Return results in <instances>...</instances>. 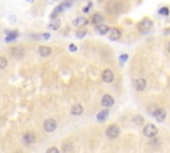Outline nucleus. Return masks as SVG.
<instances>
[{"mask_svg":"<svg viewBox=\"0 0 170 153\" xmlns=\"http://www.w3.org/2000/svg\"><path fill=\"white\" fill-rule=\"evenodd\" d=\"M56 2H57V0H56Z\"/></svg>","mask_w":170,"mask_h":153,"instance_id":"nucleus-35","label":"nucleus"},{"mask_svg":"<svg viewBox=\"0 0 170 153\" xmlns=\"http://www.w3.org/2000/svg\"><path fill=\"white\" fill-rule=\"evenodd\" d=\"M106 136H108L109 138H112V140L117 138L120 136V128L117 125H114V124L109 125L108 128H106Z\"/></svg>","mask_w":170,"mask_h":153,"instance_id":"nucleus-3","label":"nucleus"},{"mask_svg":"<svg viewBox=\"0 0 170 153\" xmlns=\"http://www.w3.org/2000/svg\"><path fill=\"white\" fill-rule=\"evenodd\" d=\"M102 21H104V16H102L101 13H95V15L92 16V19H91V23L92 24H95V25L101 24Z\"/></svg>","mask_w":170,"mask_h":153,"instance_id":"nucleus-13","label":"nucleus"},{"mask_svg":"<svg viewBox=\"0 0 170 153\" xmlns=\"http://www.w3.org/2000/svg\"><path fill=\"white\" fill-rule=\"evenodd\" d=\"M121 36H122V32H121V29H120V28H112V29H109V39L113 40V41L118 40Z\"/></svg>","mask_w":170,"mask_h":153,"instance_id":"nucleus-11","label":"nucleus"},{"mask_svg":"<svg viewBox=\"0 0 170 153\" xmlns=\"http://www.w3.org/2000/svg\"><path fill=\"white\" fill-rule=\"evenodd\" d=\"M157 132H158V129L154 124H148V125H145V128H144V136H146V137H149V138L156 137Z\"/></svg>","mask_w":170,"mask_h":153,"instance_id":"nucleus-4","label":"nucleus"},{"mask_svg":"<svg viewBox=\"0 0 170 153\" xmlns=\"http://www.w3.org/2000/svg\"><path fill=\"white\" fill-rule=\"evenodd\" d=\"M108 116H109V111H108V108H105L104 111H101L97 115V121L98 122H104L106 119H108Z\"/></svg>","mask_w":170,"mask_h":153,"instance_id":"nucleus-15","label":"nucleus"},{"mask_svg":"<svg viewBox=\"0 0 170 153\" xmlns=\"http://www.w3.org/2000/svg\"><path fill=\"white\" fill-rule=\"evenodd\" d=\"M133 86H134V89H136V91H138V92L145 91V89H146V80L144 77L136 79L134 81H133Z\"/></svg>","mask_w":170,"mask_h":153,"instance_id":"nucleus-5","label":"nucleus"},{"mask_svg":"<svg viewBox=\"0 0 170 153\" xmlns=\"http://www.w3.org/2000/svg\"><path fill=\"white\" fill-rule=\"evenodd\" d=\"M152 27H153V21L150 19H144L142 20V21H140V24H138V29H140V32L141 33H148L149 31H150L152 29Z\"/></svg>","mask_w":170,"mask_h":153,"instance_id":"nucleus-1","label":"nucleus"},{"mask_svg":"<svg viewBox=\"0 0 170 153\" xmlns=\"http://www.w3.org/2000/svg\"><path fill=\"white\" fill-rule=\"evenodd\" d=\"M11 53L15 59H23L25 52H24V48H23V47H13L11 49Z\"/></svg>","mask_w":170,"mask_h":153,"instance_id":"nucleus-9","label":"nucleus"},{"mask_svg":"<svg viewBox=\"0 0 170 153\" xmlns=\"http://www.w3.org/2000/svg\"><path fill=\"white\" fill-rule=\"evenodd\" d=\"M43 39H44V40H48L49 37H51V35H49V33H43Z\"/></svg>","mask_w":170,"mask_h":153,"instance_id":"nucleus-30","label":"nucleus"},{"mask_svg":"<svg viewBox=\"0 0 170 153\" xmlns=\"http://www.w3.org/2000/svg\"><path fill=\"white\" fill-rule=\"evenodd\" d=\"M166 49H168V52L170 53V41L168 43V47H166Z\"/></svg>","mask_w":170,"mask_h":153,"instance_id":"nucleus-32","label":"nucleus"},{"mask_svg":"<svg viewBox=\"0 0 170 153\" xmlns=\"http://www.w3.org/2000/svg\"><path fill=\"white\" fill-rule=\"evenodd\" d=\"M27 2H35V0H27Z\"/></svg>","mask_w":170,"mask_h":153,"instance_id":"nucleus-33","label":"nucleus"},{"mask_svg":"<svg viewBox=\"0 0 170 153\" xmlns=\"http://www.w3.org/2000/svg\"><path fill=\"white\" fill-rule=\"evenodd\" d=\"M96 28H97V32L100 33V35H106V33H109V27L102 24V23L98 25H96Z\"/></svg>","mask_w":170,"mask_h":153,"instance_id":"nucleus-18","label":"nucleus"},{"mask_svg":"<svg viewBox=\"0 0 170 153\" xmlns=\"http://www.w3.org/2000/svg\"><path fill=\"white\" fill-rule=\"evenodd\" d=\"M36 140V136L33 132H25L24 135H23V142H24L25 145H32L33 142H35Z\"/></svg>","mask_w":170,"mask_h":153,"instance_id":"nucleus-7","label":"nucleus"},{"mask_svg":"<svg viewBox=\"0 0 170 153\" xmlns=\"http://www.w3.org/2000/svg\"><path fill=\"white\" fill-rule=\"evenodd\" d=\"M98 2H102V0H98Z\"/></svg>","mask_w":170,"mask_h":153,"instance_id":"nucleus-34","label":"nucleus"},{"mask_svg":"<svg viewBox=\"0 0 170 153\" xmlns=\"http://www.w3.org/2000/svg\"><path fill=\"white\" fill-rule=\"evenodd\" d=\"M128 57H129V56L126 55V53H124V55H121V56H120V61H121V63H125L126 60H128Z\"/></svg>","mask_w":170,"mask_h":153,"instance_id":"nucleus-27","label":"nucleus"},{"mask_svg":"<svg viewBox=\"0 0 170 153\" xmlns=\"http://www.w3.org/2000/svg\"><path fill=\"white\" fill-rule=\"evenodd\" d=\"M18 36H19V32L18 31H8V32H7V36H5V41L7 43L13 41V40H16Z\"/></svg>","mask_w":170,"mask_h":153,"instance_id":"nucleus-17","label":"nucleus"},{"mask_svg":"<svg viewBox=\"0 0 170 153\" xmlns=\"http://www.w3.org/2000/svg\"><path fill=\"white\" fill-rule=\"evenodd\" d=\"M144 117H142V116H134V117H133V122H134L136 125H142L144 124Z\"/></svg>","mask_w":170,"mask_h":153,"instance_id":"nucleus-20","label":"nucleus"},{"mask_svg":"<svg viewBox=\"0 0 170 153\" xmlns=\"http://www.w3.org/2000/svg\"><path fill=\"white\" fill-rule=\"evenodd\" d=\"M85 35H86V31H85V29H81V31H79L77 33H76V36H77V39H82Z\"/></svg>","mask_w":170,"mask_h":153,"instance_id":"nucleus-25","label":"nucleus"},{"mask_svg":"<svg viewBox=\"0 0 170 153\" xmlns=\"http://www.w3.org/2000/svg\"><path fill=\"white\" fill-rule=\"evenodd\" d=\"M63 151H64V152H71V151H73V146L71 144H64V146H63Z\"/></svg>","mask_w":170,"mask_h":153,"instance_id":"nucleus-24","label":"nucleus"},{"mask_svg":"<svg viewBox=\"0 0 170 153\" xmlns=\"http://www.w3.org/2000/svg\"><path fill=\"white\" fill-rule=\"evenodd\" d=\"M82 112H84V108H82L81 104H75L71 108V113L73 116H80V115H82Z\"/></svg>","mask_w":170,"mask_h":153,"instance_id":"nucleus-12","label":"nucleus"},{"mask_svg":"<svg viewBox=\"0 0 170 153\" xmlns=\"http://www.w3.org/2000/svg\"><path fill=\"white\" fill-rule=\"evenodd\" d=\"M91 8H92V3H88V5H86L85 8H84V12H88Z\"/></svg>","mask_w":170,"mask_h":153,"instance_id":"nucleus-28","label":"nucleus"},{"mask_svg":"<svg viewBox=\"0 0 170 153\" xmlns=\"http://www.w3.org/2000/svg\"><path fill=\"white\" fill-rule=\"evenodd\" d=\"M153 116H154V119L157 120L158 122H164L165 119H166V111L162 108H157L154 112H153Z\"/></svg>","mask_w":170,"mask_h":153,"instance_id":"nucleus-6","label":"nucleus"},{"mask_svg":"<svg viewBox=\"0 0 170 153\" xmlns=\"http://www.w3.org/2000/svg\"><path fill=\"white\" fill-rule=\"evenodd\" d=\"M101 79H102V81H105V83H112L113 80H114V73H113L111 69H105V71L101 73Z\"/></svg>","mask_w":170,"mask_h":153,"instance_id":"nucleus-8","label":"nucleus"},{"mask_svg":"<svg viewBox=\"0 0 170 153\" xmlns=\"http://www.w3.org/2000/svg\"><path fill=\"white\" fill-rule=\"evenodd\" d=\"M44 131L48 132V133H52L56 131V128H57V121H56L55 119H47L44 121Z\"/></svg>","mask_w":170,"mask_h":153,"instance_id":"nucleus-2","label":"nucleus"},{"mask_svg":"<svg viewBox=\"0 0 170 153\" xmlns=\"http://www.w3.org/2000/svg\"><path fill=\"white\" fill-rule=\"evenodd\" d=\"M52 52V49L49 48V47H45V45H41L39 48V55L41 56V57H47V56H49Z\"/></svg>","mask_w":170,"mask_h":153,"instance_id":"nucleus-14","label":"nucleus"},{"mask_svg":"<svg viewBox=\"0 0 170 153\" xmlns=\"http://www.w3.org/2000/svg\"><path fill=\"white\" fill-rule=\"evenodd\" d=\"M49 28L51 29H59L60 28V20H55V21H52L51 24H49Z\"/></svg>","mask_w":170,"mask_h":153,"instance_id":"nucleus-22","label":"nucleus"},{"mask_svg":"<svg viewBox=\"0 0 170 153\" xmlns=\"http://www.w3.org/2000/svg\"><path fill=\"white\" fill-rule=\"evenodd\" d=\"M118 3H109L108 5V11L109 12H118Z\"/></svg>","mask_w":170,"mask_h":153,"instance_id":"nucleus-19","label":"nucleus"},{"mask_svg":"<svg viewBox=\"0 0 170 153\" xmlns=\"http://www.w3.org/2000/svg\"><path fill=\"white\" fill-rule=\"evenodd\" d=\"M86 23H88V20L84 16H80V18H76L73 20V25H76V27H84V25H86Z\"/></svg>","mask_w":170,"mask_h":153,"instance_id":"nucleus-16","label":"nucleus"},{"mask_svg":"<svg viewBox=\"0 0 170 153\" xmlns=\"http://www.w3.org/2000/svg\"><path fill=\"white\" fill-rule=\"evenodd\" d=\"M69 49H71L72 52H75L77 48H76V45H75V44H71V45H69Z\"/></svg>","mask_w":170,"mask_h":153,"instance_id":"nucleus-31","label":"nucleus"},{"mask_svg":"<svg viewBox=\"0 0 170 153\" xmlns=\"http://www.w3.org/2000/svg\"><path fill=\"white\" fill-rule=\"evenodd\" d=\"M7 65H8V60L4 56H0V69H5Z\"/></svg>","mask_w":170,"mask_h":153,"instance_id":"nucleus-21","label":"nucleus"},{"mask_svg":"<svg viewBox=\"0 0 170 153\" xmlns=\"http://www.w3.org/2000/svg\"><path fill=\"white\" fill-rule=\"evenodd\" d=\"M152 138H153V137H152ZM159 142H161V141H159L158 138H153V140H150V141H149V144H150L152 146H154V145H158Z\"/></svg>","mask_w":170,"mask_h":153,"instance_id":"nucleus-26","label":"nucleus"},{"mask_svg":"<svg viewBox=\"0 0 170 153\" xmlns=\"http://www.w3.org/2000/svg\"><path fill=\"white\" fill-rule=\"evenodd\" d=\"M114 104V99L112 97L111 95H104L101 99V105L104 106V108H109V106H112Z\"/></svg>","mask_w":170,"mask_h":153,"instance_id":"nucleus-10","label":"nucleus"},{"mask_svg":"<svg viewBox=\"0 0 170 153\" xmlns=\"http://www.w3.org/2000/svg\"><path fill=\"white\" fill-rule=\"evenodd\" d=\"M47 152H55V153H59L60 151H59L57 148H49V149H48V151H47Z\"/></svg>","mask_w":170,"mask_h":153,"instance_id":"nucleus-29","label":"nucleus"},{"mask_svg":"<svg viewBox=\"0 0 170 153\" xmlns=\"http://www.w3.org/2000/svg\"><path fill=\"white\" fill-rule=\"evenodd\" d=\"M158 13L161 16H168L169 15V8H168V7H162V8H159Z\"/></svg>","mask_w":170,"mask_h":153,"instance_id":"nucleus-23","label":"nucleus"}]
</instances>
